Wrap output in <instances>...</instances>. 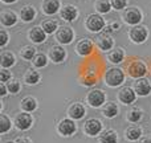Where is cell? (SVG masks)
<instances>
[{
  "label": "cell",
  "instance_id": "1",
  "mask_svg": "<svg viewBox=\"0 0 151 143\" xmlns=\"http://www.w3.org/2000/svg\"><path fill=\"white\" fill-rule=\"evenodd\" d=\"M105 83L110 88H117V86H121L125 81V73L121 68H117V66H113V68L106 69L104 75Z\"/></svg>",
  "mask_w": 151,
  "mask_h": 143
},
{
  "label": "cell",
  "instance_id": "2",
  "mask_svg": "<svg viewBox=\"0 0 151 143\" xmlns=\"http://www.w3.org/2000/svg\"><path fill=\"white\" fill-rule=\"evenodd\" d=\"M126 70H127V74L130 75L131 78H143L147 73V66L145 65V63H142L141 60H131L127 63L126 65Z\"/></svg>",
  "mask_w": 151,
  "mask_h": 143
},
{
  "label": "cell",
  "instance_id": "3",
  "mask_svg": "<svg viewBox=\"0 0 151 143\" xmlns=\"http://www.w3.org/2000/svg\"><path fill=\"white\" fill-rule=\"evenodd\" d=\"M122 19L129 25H139V23H141L142 19H143V16H142V12L139 8L129 7V8H125V11H123Z\"/></svg>",
  "mask_w": 151,
  "mask_h": 143
},
{
  "label": "cell",
  "instance_id": "4",
  "mask_svg": "<svg viewBox=\"0 0 151 143\" xmlns=\"http://www.w3.org/2000/svg\"><path fill=\"white\" fill-rule=\"evenodd\" d=\"M86 102L91 107H102L106 103V94L101 89H91L86 96Z\"/></svg>",
  "mask_w": 151,
  "mask_h": 143
},
{
  "label": "cell",
  "instance_id": "5",
  "mask_svg": "<svg viewBox=\"0 0 151 143\" xmlns=\"http://www.w3.org/2000/svg\"><path fill=\"white\" fill-rule=\"evenodd\" d=\"M85 27L88 31L97 33V32L105 29V20L101 15H97V13H91L86 17L85 20Z\"/></svg>",
  "mask_w": 151,
  "mask_h": 143
},
{
  "label": "cell",
  "instance_id": "6",
  "mask_svg": "<svg viewBox=\"0 0 151 143\" xmlns=\"http://www.w3.org/2000/svg\"><path fill=\"white\" fill-rule=\"evenodd\" d=\"M129 37L134 44H143L149 37V31L143 25H134L129 32Z\"/></svg>",
  "mask_w": 151,
  "mask_h": 143
},
{
  "label": "cell",
  "instance_id": "7",
  "mask_svg": "<svg viewBox=\"0 0 151 143\" xmlns=\"http://www.w3.org/2000/svg\"><path fill=\"white\" fill-rule=\"evenodd\" d=\"M57 131L63 137L73 135L76 131H77V126L74 123V119H72V118H64V119H61L57 125Z\"/></svg>",
  "mask_w": 151,
  "mask_h": 143
},
{
  "label": "cell",
  "instance_id": "8",
  "mask_svg": "<svg viewBox=\"0 0 151 143\" xmlns=\"http://www.w3.org/2000/svg\"><path fill=\"white\" fill-rule=\"evenodd\" d=\"M74 39V32L70 27L68 25H64V27H60L56 32V40H57L60 44L63 45H68L73 41Z\"/></svg>",
  "mask_w": 151,
  "mask_h": 143
},
{
  "label": "cell",
  "instance_id": "9",
  "mask_svg": "<svg viewBox=\"0 0 151 143\" xmlns=\"http://www.w3.org/2000/svg\"><path fill=\"white\" fill-rule=\"evenodd\" d=\"M83 133L89 137H96L102 133V122L97 118H90L83 125Z\"/></svg>",
  "mask_w": 151,
  "mask_h": 143
},
{
  "label": "cell",
  "instance_id": "10",
  "mask_svg": "<svg viewBox=\"0 0 151 143\" xmlns=\"http://www.w3.org/2000/svg\"><path fill=\"white\" fill-rule=\"evenodd\" d=\"M32 123H33V118L27 111L20 113V114H17L15 117V126L17 127V130H21V131L28 130L32 126Z\"/></svg>",
  "mask_w": 151,
  "mask_h": 143
},
{
  "label": "cell",
  "instance_id": "11",
  "mask_svg": "<svg viewBox=\"0 0 151 143\" xmlns=\"http://www.w3.org/2000/svg\"><path fill=\"white\" fill-rule=\"evenodd\" d=\"M135 98H137V93L133 88L123 86V88L118 91V99H119V102L123 105L134 103V102H135Z\"/></svg>",
  "mask_w": 151,
  "mask_h": 143
},
{
  "label": "cell",
  "instance_id": "12",
  "mask_svg": "<svg viewBox=\"0 0 151 143\" xmlns=\"http://www.w3.org/2000/svg\"><path fill=\"white\" fill-rule=\"evenodd\" d=\"M133 89L135 90L137 96L147 97L151 93V83L147 78H138V80L134 82Z\"/></svg>",
  "mask_w": 151,
  "mask_h": 143
},
{
  "label": "cell",
  "instance_id": "13",
  "mask_svg": "<svg viewBox=\"0 0 151 143\" xmlns=\"http://www.w3.org/2000/svg\"><path fill=\"white\" fill-rule=\"evenodd\" d=\"M93 48H94V44L91 40L81 39L80 41L76 44V52H77V55L81 56V57H86V56H89L93 52Z\"/></svg>",
  "mask_w": 151,
  "mask_h": 143
},
{
  "label": "cell",
  "instance_id": "14",
  "mask_svg": "<svg viewBox=\"0 0 151 143\" xmlns=\"http://www.w3.org/2000/svg\"><path fill=\"white\" fill-rule=\"evenodd\" d=\"M85 114H86L85 106H83L82 103H80V102H74V103H72L70 106L68 107L69 118H72V119H74V121L82 119V118L85 117Z\"/></svg>",
  "mask_w": 151,
  "mask_h": 143
},
{
  "label": "cell",
  "instance_id": "15",
  "mask_svg": "<svg viewBox=\"0 0 151 143\" xmlns=\"http://www.w3.org/2000/svg\"><path fill=\"white\" fill-rule=\"evenodd\" d=\"M28 37L35 44H41V42H44L45 40H47V33H45V31L42 29V27L37 25V27H33L32 29H29Z\"/></svg>",
  "mask_w": 151,
  "mask_h": 143
},
{
  "label": "cell",
  "instance_id": "16",
  "mask_svg": "<svg viewBox=\"0 0 151 143\" xmlns=\"http://www.w3.org/2000/svg\"><path fill=\"white\" fill-rule=\"evenodd\" d=\"M48 57L53 61V63H63L66 57V50L60 45H53L48 52Z\"/></svg>",
  "mask_w": 151,
  "mask_h": 143
},
{
  "label": "cell",
  "instance_id": "17",
  "mask_svg": "<svg viewBox=\"0 0 151 143\" xmlns=\"http://www.w3.org/2000/svg\"><path fill=\"white\" fill-rule=\"evenodd\" d=\"M41 9H42V12L48 16L55 15V13L58 12V9H61L60 1H58V0H42Z\"/></svg>",
  "mask_w": 151,
  "mask_h": 143
},
{
  "label": "cell",
  "instance_id": "18",
  "mask_svg": "<svg viewBox=\"0 0 151 143\" xmlns=\"http://www.w3.org/2000/svg\"><path fill=\"white\" fill-rule=\"evenodd\" d=\"M60 16H61V19L65 21H73L77 19L78 11L74 5H70V4L64 5V7L60 9Z\"/></svg>",
  "mask_w": 151,
  "mask_h": 143
},
{
  "label": "cell",
  "instance_id": "19",
  "mask_svg": "<svg viewBox=\"0 0 151 143\" xmlns=\"http://www.w3.org/2000/svg\"><path fill=\"white\" fill-rule=\"evenodd\" d=\"M97 47H98L102 52H110V50L113 49V47H114V41H113V39L110 36L102 34V36H99L98 39H97Z\"/></svg>",
  "mask_w": 151,
  "mask_h": 143
},
{
  "label": "cell",
  "instance_id": "20",
  "mask_svg": "<svg viewBox=\"0 0 151 143\" xmlns=\"http://www.w3.org/2000/svg\"><path fill=\"white\" fill-rule=\"evenodd\" d=\"M15 63H16V58L12 52L3 50V52L0 53V66H1L3 69L11 68V66L15 65Z\"/></svg>",
  "mask_w": 151,
  "mask_h": 143
},
{
  "label": "cell",
  "instance_id": "21",
  "mask_svg": "<svg viewBox=\"0 0 151 143\" xmlns=\"http://www.w3.org/2000/svg\"><path fill=\"white\" fill-rule=\"evenodd\" d=\"M107 60L111 64H114V65L121 64L125 60V52H123V49L122 48H114V49H111L107 53Z\"/></svg>",
  "mask_w": 151,
  "mask_h": 143
},
{
  "label": "cell",
  "instance_id": "22",
  "mask_svg": "<svg viewBox=\"0 0 151 143\" xmlns=\"http://www.w3.org/2000/svg\"><path fill=\"white\" fill-rule=\"evenodd\" d=\"M119 113V107L115 102H106V103L102 106V114L106 118H115Z\"/></svg>",
  "mask_w": 151,
  "mask_h": 143
},
{
  "label": "cell",
  "instance_id": "23",
  "mask_svg": "<svg viewBox=\"0 0 151 143\" xmlns=\"http://www.w3.org/2000/svg\"><path fill=\"white\" fill-rule=\"evenodd\" d=\"M0 21H1V24L4 27H12L17 21V16L12 11H3L0 13Z\"/></svg>",
  "mask_w": 151,
  "mask_h": 143
},
{
  "label": "cell",
  "instance_id": "24",
  "mask_svg": "<svg viewBox=\"0 0 151 143\" xmlns=\"http://www.w3.org/2000/svg\"><path fill=\"white\" fill-rule=\"evenodd\" d=\"M36 16V9H35L33 5H24L20 9V19L24 23H29L32 21Z\"/></svg>",
  "mask_w": 151,
  "mask_h": 143
},
{
  "label": "cell",
  "instance_id": "25",
  "mask_svg": "<svg viewBox=\"0 0 151 143\" xmlns=\"http://www.w3.org/2000/svg\"><path fill=\"white\" fill-rule=\"evenodd\" d=\"M98 142L99 143H117L118 135L114 130H104L98 135Z\"/></svg>",
  "mask_w": 151,
  "mask_h": 143
},
{
  "label": "cell",
  "instance_id": "26",
  "mask_svg": "<svg viewBox=\"0 0 151 143\" xmlns=\"http://www.w3.org/2000/svg\"><path fill=\"white\" fill-rule=\"evenodd\" d=\"M20 107L23 111H27V113L35 111L37 109V99L33 98V97H25V98L21 99Z\"/></svg>",
  "mask_w": 151,
  "mask_h": 143
},
{
  "label": "cell",
  "instance_id": "27",
  "mask_svg": "<svg viewBox=\"0 0 151 143\" xmlns=\"http://www.w3.org/2000/svg\"><path fill=\"white\" fill-rule=\"evenodd\" d=\"M142 137V129L138 127V126H130L125 130V138L129 139V141L134 142V141H138L139 138Z\"/></svg>",
  "mask_w": 151,
  "mask_h": 143
},
{
  "label": "cell",
  "instance_id": "28",
  "mask_svg": "<svg viewBox=\"0 0 151 143\" xmlns=\"http://www.w3.org/2000/svg\"><path fill=\"white\" fill-rule=\"evenodd\" d=\"M40 81V74L35 69H28L24 74V82L27 85H36Z\"/></svg>",
  "mask_w": 151,
  "mask_h": 143
},
{
  "label": "cell",
  "instance_id": "29",
  "mask_svg": "<svg viewBox=\"0 0 151 143\" xmlns=\"http://www.w3.org/2000/svg\"><path fill=\"white\" fill-rule=\"evenodd\" d=\"M36 49H35L32 45H25V47L21 48L20 50V57L23 58V60L25 61H31L35 58V56H36Z\"/></svg>",
  "mask_w": 151,
  "mask_h": 143
},
{
  "label": "cell",
  "instance_id": "30",
  "mask_svg": "<svg viewBox=\"0 0 151 143\" xmlns=\"http://www.w3.org/2000/svg\"><path fill=\"white\" fill-rule=\"evenodd\" d=\"M94 8H96V11L99 13H107V12H110V9H111L113 7H111L110 0H96Z\"/></svg>",
  "mask_w": 151,
  "mask_h": 143
},
{
  "label": "cell",
  "instance_id": "31",
  "mask_svg": "<svg viewBox=\"0 0 151 143\" xmlns=\"http://www.w3.org/2000/svg\"><path fill=\"white\" fill-rule=\"evenodd\" d=\"M41 27H42V29L45 31L47 34H52L53 32H57V29H58L57 21L52 20V19H47V20H44L42 24H41Z\"/></svg>",
  "mask_w": 151,
  "mask_h": 143
},
{
  "label": "cell",
  "instance_id": "32",
  "mask_svg": "<svg viewBox=\"0 0 151 143\" xmlns=\"http://www.w3.org/2000/svg\"><path fill=\"white\" fill-rule=\"evenodd\" d=\"M142 110L141 109H131L130 111L127 113V115H126V118H127V121L129 122H131V123H137V122H139V121L142 119Z\"/></svg>",
  "mask_w": 151,
  "mask_h": 143
},
{
  "label": "cell",
  "instance_id": "33",
  "mask_svg": "<svg viewBox=\"0 0 151 143\" xmlns=\"http://www.w3.org/2000/svg\"><path fill=\"white\" fill-rule=\"evenodd\" d=\"M32 63H33V65L36 66V68H44L48 64V57L44 53H37V55L35 56V58L32 60Z\"/></svg>",
  "mask_w": 151,
  "mask_h": 143
},
{
  "label": "cell",
  "instance_id": "34",
  "mask_svg": "<svg viewBox=\"0 0 151 143\" xmlns=\"http://www.w3.org/2000/svg\"><path fill=\"white\" fill-rule=\"evenodd\" d=\"M11 126H12V122H11L9 118H8L5 114L0 115V133L5 134L11 129Z\"/></svg>",
  "mask_w": 151,
  "mask_h": 143
},
{
  "label": "cell",
  "instance_id": "35",
  "mask_svg": "<svg viewBox=\"0 0 151 143\" xmlns=\"http://www.w3.org/2000/svg\"><path fill=\"white\" fill-rule=\"evenodd\" d=\"M7 89L11 94H17L21 90V83L19 80H9L7 82Z\"/></svg>",
  "mask_w": 151,
  "mask_h": 143
},
{
  "label": "cell",
  "instance_id": "36",
  "mask_svg": "<svg viewBox=\"0 0 151 143\" xmlns=\"http://www.w3.org/2000/svg\"><path fill=\"white\" fill-rule=\"evenodd\" d=\"M110 3H111V7L114 9H123L127 5L126 0H110Z\"/></svg>",
  "mask_w": 151,
  "mask_h": 143
},
{
  "label": "cell",
  "instance_id": "37",
  "mask_svg": "<svg viewBox=\"0 0 151 143\" xmlns=\"http://www.w3.org/2000/svg\"><path fill=\"white\" fill-rule=\"evenodd\" d=\"M11 80V72H8L7 69H1L0 70V82H5Z\"/></svg>",
  "mask_w": 151,
  "mask_h": 143
},
{
  "label": "cell",
  "instance_id": "38",
  "mask_svg": "<svg viewBox=\"0 0 151 143\" xmlns=\"http://www.w3.org/2000/svg\"><path fill=\"white\" fill-rule=\"evenodd\" d=\"M7 42H8V33L3 29V31H0V47L4 48L7 45Z\"/></svg>",
  "mask_w": 151,
  "mask_h": 143
},
{
  "label": "cell",
  "instance_id": "39",
  "mask_svg": "<svg viewBox=\"0 0 151 143\" xmlns=\"http://www.w3.org/2000/svg\"><path fill=\"white\" fill-rule=\"evenodd\" d=\"M8 89H7V83L5 82H0V96L4 97L5 94H7Z\"/></svg>",
  "mask_w": 151,
  "mask_h": 143
},
{
  "label": "cell",
  "instance_id": "40",
  "mask_svg": "<svg viewBox=\"0 0 151 143\" xmlns=\"http://www.w3.org/2000/svg\"><path fill=\"white\" fill-rule=\"evenodd\" d=\"M15 143H32V142H31V139H28V138H17L15 141Z\"/></svg>",
  "mask_w": 151,
  "mask_h": 143
},
{
  "label": "cell",
  "instance_id": "41",
  "mask_svg": "<svg viewBox=\"0 0 151 143\" xmlns=\"http://www.w3.org/2000/svg\"><path fill=\"white\" fill-rule=\"evenodd\" d=\"M110 27H111V29H113V31H119V28H121V24H119V23H113Z\"/></svg>",
  "mask_w": 151,
  "mask_h": 143
},
{
  "label": "cell",
  "instance_id": "42",
  "mask_svg": "<svg viewBox=\"0 0 151 143\" xmlns=\"http://www.w3.org/2000/svg\"><path fill=\"white\" fill-rule=\"evenodd\" d=\"M138 143H151V138L150 137H145V138H141V141Z\"/></svg>",
  "mask_w": 151,
  "mask_h": 143
},
{
  "label": "cell",
  "instance_id": "43",
  "mask_svg": "<svg viewBox=\"0 0 151 143\" xmlns=\"http://www.w3.org/2000/svg\"><path fill=\"white\" fill-rule=\"evenodd\" d=\"M3 3H4V4H12V3H15L16 0H1Z\"/></svg>",
  "mask_w": 151,
  "mask_h": 143
},
{
  "label": "cell",
  "instance_id": "44",
  "mask_svg": "<svg viewBox=\"0 0 151 143\" xmlns=\"http://www.w3.org/2000/svg\"><path fill=\"white\" fill-rule=\"evenodd\" d=\"M5 143H15V142H12V141H8V142H5Z\"/></svg>",
  "mask_w": 151,
  "mask_h": 143
}]
</instances>
